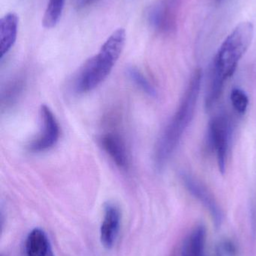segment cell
I'll list each match as a JSON object with an SVG mask.
<instances>
[{"label": "cell", "instance_id": "obj_1", "mask_svg": "<svg viewBox=\"0 0 256 256\" xmlns=\"http://www.w3.org/2000/svg\"><path fill=\"white\" fill-rule=\"evenodd\" d=\"M254 32L255 30L252 22H240L219 46L210 68L206 93V109H211L219 100L225 82L234 74L238 63L249 49Z\"/></svg>", "mask_w": 256, "mask_h": 256}, {"label": "cell", "instance_id": "obj_6", "mask_svg": "<svg viewBox=\"0 0 256 256\" xmlns=\"http://www.w3.org/2000/svg\"><path fill=\"white\" fill-rule=\"evenodd\" d=\"M183 182L191 195L208 212L216 226H220L223 222L224 214L213 194L199 180L189 174H183Z\"/></svg>", "mask_w": 256, "mask_h": 256}, {"label": "cell", "instance_id": "obj_4", "mask_svg": "<svg viewBox=\"0 0 256 256\" xmlns=\"http://www.w3.org/2000/svg\"><path fill=\"white\" fill-rule=\"evenodd\" d=\"M231 130L232 126L231 120L228 116L225 114L213 117L209 124V142L216 154L218 166L222 174L226 168Z\"/></svg>", "mask_w": 256, "mask_h": 256}, {"label": "cell", "instance_id": "obj_18", "mask_svg": "<svg viewBox=\"0 0 256 256\" xmlns=\"http://www.w3.org/2000/svg\"><path fill=\"white\" fill-rule=\"evenodd\" d=\"M48 256H54V254H53V252H51V254H49Z\"/></svg>", "mask_w": 256, "mask_h": 256}, {"label": "cell", "instance_id": "obj_14", "mask_svg": "<svg viewBox=\"0 0 256 256\" xmlns=\"http://www.w3.org/2000/svg\"><path fill=\"white\" fill-rule=\"evenodd\" d=\"M128 76L133 81L134 84L139 87L143 92L151 96L156 97V91L148 80L135 68H129L127 70Z\"/></svg>", "mask_w": 256, "mask_h": 256}, {"label": "cell", "instance_id": "obj_7", "mask_svg": "<svg viewBox=\"0 0 256 256\" xmlns=\"http://www.w3.org/2000/svg\"><path fill=\"white\" fill-rule=\"evenodd\" d=\"M42 130L39 136L32 142L29 149L33 152H42L54 147L60 137V128L53 112L46 105L40 110Z\"/></svg>", "mask_w": 256, "mask_h": 256}, {"label": "cell", "instance_id": "obj_10", "mask_svg": "<svg viewBox=\"0 0 256 256\" xmlns=\"http://www.w3.org/2000/svg\"><path fill=\"white\" fill-rule=\"evenodd\" d=\"M102 148L108 153L116 165L121 168H126L129 165V158L126 144L118 134L108 132L101 140Z\"/></svg>", "mask_w": 256, "mask_h": 256}, {"label": "cell", "instance_id": "obj_12", "mask_svg": "<svg viewBox=\"0 0 256 256\" xmlns=\"http://www.w3.org/2000/svg\"><path fill=\"white\" fill-rule=\"evenodd\" d=\"M27 256H48L53 252L46 233L39 228L32 230L25 243Z\"/></svg>", "mask_w": 256, "mask_h": 256}, {"label": "cell", "instance_id": "obj_15", "mask_svg": "<svg viewBox=\"0 0 256 256\" xmlns=\"http://www.w3.org/2000/svg\"><path fill=\"white\" fill-rule=\"evenodd\" d=\"M230 99L234 110L239 115H244L249 106V98L245 92L240 88H234L231 91Z\"/></svg>", "mask_w": 256, "mask_h": 256}, {"label": "cell", "instance_id": "obj_13", "mask_svg": "<svg viewBox=\"0 0 256 256\" xmlns=\"http://www.w3.org/2000/svg\"><path fill=\"white\" fill-rule=\"evenodd\" d=\"M64 6L65 0H49L42 20L45 28H54L57 26L61 18Z\"/></svg>", "mask_w": 256, "mask_h": 256}, {"label": "cell", "instance_id": "obj_8", "mask_svg": "<svg viewBox=\"0 0 256 256\" xmlns=\"http://www.w3.org/2000/svg\"><path fill=\"white\" fill-rule=\"evenodd\" d=\"M121 213L114 203L108 202L104 207L103 220L100 227V240L107 250L114 248L120 233Z\"/></svg>", "mask_w": 256, "mask_h": 256}, {"label": "cell", "instance_id": "obj_9", "mask_svg": "<svg viewBox=\"0 0 256 256\" xmlns=\"http://www.w3.org/2000/svg\"><path fill=\"white\" fill-rule=\"evenodd\" d=\"M173 256H208L205 227L198 225L189 230L177 245Z\"/></svg>", "mask_w": 256, "mask_h": 256}, {"label": "cell", "instance_id": "obj_2", "mask_svg": "<svg viewBox=\"0 0 256 256\" xmlns=\"http://www.w3.org/2000/svg\"><path fill=\"white\" fill-rule=\"evenodd\" d=\"M201 80L202 73L198 69L192 74L178 108L158 141L155 152V161L158 168H162L169 160L193 118Z\"/></svg>", "mask_w": 256, "mask_h": 256}, {"label": "cell", "instance_id": "obj_5", "mask_svg": "<svg viewBox=\"0 0 256 256\" xmlns=\"http://www.w3.org/2000/svg\"><path fill=\"white\" fill-rule=\"evenodd\" d=\"M181 0H156L147 10L150 26L161 34L172 32L177 26Z\"/></svg>", "mask_w": 256, "mask_h": 256}, {"label": "cell", "instance_id": "obj_3", "mask_svg": "<svg viewBox=\"0 0 256 256\" xmlns=\"http://www.w3.org/2000/svg\"><path fill=\"white\" fill-rule=\"evenodd\" d=\"M126 37V31L122 28L111 34L99 52L90 58L80 70L75 84L77 91H92L108 78L121 55Z\"/></svg>", "mask_w": 256, "mask_h": 256}, {"label": "cell", "instance_id": "obj_19", "mask_svg": "<svg viewBox=\"0 0 256 256\" xmlns=\"http://www.w3.org/2000/svg\"><path fill=\"white\" fill-rule=\"evenodd\" d=\"M255 218H256V216H255ZM256 220V219H255ZM255 222H256V221H255Z\"/></svg>", "mask_w": 256, "mask_h": 256}, {"label": "cell", "instance_id": "obj_17", "mask_svg": "<svg viewBox=\"0 0 256 256\" xmlns=\"http://www.w3.org/2000/svg\"><path fill=\"white\" fill-rule=\"evenodd\" d=\"M216 2H221L224 1V0H215Z\"/></svg>", "mask_w": 256, "mask_h": 256}, {"label": "cell", "instance_id": "obj_11", "mask_svg": "<svg viewBox=\"0 0 256 256\" xmlns=\"http://www.w3.org/2000/svg\"><path fill=\"white\" fill-rule=\"evenodd\" d=\"M18 31V18L9 13L0 20V54L1 58L9 52L16 42Z\"/></svg>", "mask_w": 256, "mask_h": 256}, {"label": "cell", "instance_id": "obj_16", "mask_svg": "<svg viewBox=\"0 0 256 256\" xmlns=\"http://www.w3.org/2000/svg\"><path fill=\"white\" fill-rule=\"evenodd\" d=\"M95 0H83V2L84 3V4H89V3L93 2H94Z\"/></svg>", "mask_w": 256, "mask_h": 256}]
</instances>
